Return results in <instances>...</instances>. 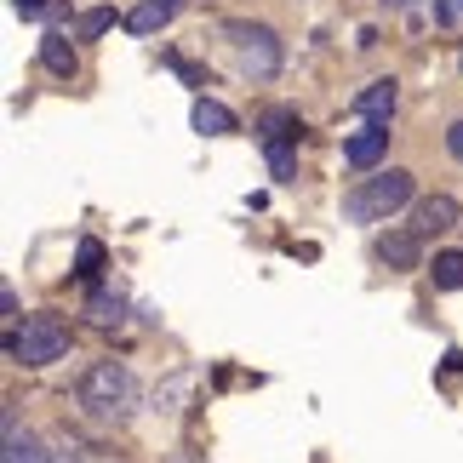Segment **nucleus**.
Masks as SVG:
<instances>
[{
	"label": "nucleus",
	"mask_w": 463,
	"mask_h": 463,
	"mask_svg": "<svg viewBox=\"0 0 463 463\" xmlns=\"http://www.w3.org/2000/svg\"><path fill=\"white\" fill-rule=\"evenodd\" d=\"M12 361H24V366H52V361H63L69 354V326L58 315H29L24 326L12 332Z\"/></svg>",
	"instance_id": "7ed1b4c3"
},
{
	"label": "nucleus",
	"mask_w": 463,
	"mask_h": 463,
	"mask_svg": "<svg viewBox=\"0 0 463 463\" xmlns=\"http://www.w3.org/2000/svg\"><path fill=\"white\" fill-rule=\"evenodd\" d=\"M172 463H194V458H189V452H184V458H172Z\"/></svg>",
	"instance_id": "5701e85b"
},
{
	"label": "nucleus",
	"mask_w": 463,
	"mask_h": 463,
	"mask_svg": "<svg viewBox=\"0 0 463 463\" xmlns=\"http://www.w3.org/2000/svg\"><path fill=\"white\" fill-rule=\"evenodd\" d=\"M395 103H401V86H395V80H372L366 92L354 98V115H361V120H383V127H389Z\"/></svg>",
	"instance_id": "1a4fd4ad"
},
{
	"label": "nucleus",
	"mask_w": 463,
	"mask_h": 463,
	"mask_svg": "<svg viewBox=\"0 0 463 463\" xmlns=\"http://www.w3.org/2000/svg\"><path fill=\"white\" fill-rule=\"evenodd\" d=\"M41 69H46V75H58V80L75 75V46H69L63 29H46L41 34Z\"/></svg>",
	"instance_id": "9d476101"
},
{
	"label": "nucleus",
	"mask_w": 463,
	"mask_h": 463,
	"mask_svg": "<svg viewBox=\"0 0 463 463\" xmlns=\"http://www.w3.org/2000/svg\"><path fill=\"white\" fill-rule=\"evenodd\" d=\"M263 155H269L275 184H292V172H298V132L292 137H263Z\"/></svg>",
	"instance_id": "ddd939ff"
},
{
	"label": "nucleus",
	"mask_w": 463,
	"mask_h": 463,
	"mask_svg": "<svg viewBox=\"0 0 463 463\" xmlns=\"http://www.w3.org/2000/svg\"><path fill=\"white\" fill-rule=\"evenodd\" d=\"M458 63H463V58H458Z\"/></svg>",
	"instance_id": "393cba45"
},
{
	"label": "nucleus",
	"mask_w": 463,
	"mask_h": 463,
	"mask_svg": "<svg viewBox=\"0 0 463 463\" xmlns=\"http://www.w3.org/2000/svg\"><path fill=\"white\" fill-rule=\"evenodd\" d=\"M75 401H80V412L92 423L115 430V423H127L132 406H137V378L127 372V361H92L80 389H75Z\"/></svg>",
	"instance_id": "f257e3e1"
},
{
	"label": "nucleus",
	"mask_w": 463,
	"mask_h": 463,
	"mask_svg": "<svg viewBox=\"0 0 463 463\" xmlns=\"http://www.w3.org/2000/svg\"><path fill=\"white\" fill-rule=\"evenodd\" d=\"M447 149H452V160H463V120H458V127H447Z\"/></svg>",
	"instance_id": "aec40b11"
},
{
	"label": "nucleus",
	"mask_w": 463,
	"mask_h": 463,
	"mask_svg": "<svg viewBox=\"0 0 463 463\" xmlns=\"http://www.w3.org/2000/svg\"><path fill=\"white\" fill-rule=\"evenodd\" d=\"M0 309H6V320H17V292L12 287H0Z\"/></svg>",
	"instance_id": "412c9836"
},
{
	"label": "nucleus",
	"mask_w": 463,
	"mask_h": 463,
	"mask_svg": "<svg viewBox=\"0 0 463 463\" xmlns=\"http://www.w3.org/2000/svg\"><path fill=\"white\" fill-rule=\"evenodd\" d=\"M378 263H389V269H418V258H423V235L418 229H389V235H378Z\"/></svg>",
	"instance_id": "423d86ee"
},
{
	"label": "nucleus",
	"mask_w": 463,
	"mask_h": 463,
	"mask_svg": "<svg viewBox=\"0 0 463 463\" xmlns=\"http://www.w3.org/2000/svg\"><path fill=\"white\" fill-rule=\"evenodd\" d=\"M383 149H389V127H383V120H366V132H354L349 144H344V166L372 172L383 160Z\"/></svg>",
	"instance_id": "39448f33"
},
{
	"label": "nucleus",
	"mask_w": 463,
	"mask_h": 463,
	"mask_svg": "<svg viewBox=\"0 0 463 463\" xmlns=\"http://www.w3.org/2000/svg\"><path fill=\"white\" fill-rule=\"evenodd\" d=\"M109 24H115V12L109 6H92L80 17V41H98V34H109Z\"/></svg>",
	"instance_id": "6ab92c4d"
},
{
	"label": "nucleus",
	"mask_w": 463,
	"mask_h": 463,
	"mask_svg": "<svg viewBox=\"0 0 463 463\" xmlns=\"http://www.w3.org/2000/svg\"><path fill=\"white\" fill-rule=\"evenodd\" d=\"M383 6H395V12H406V6H418V0H383Z\"/></svg>",
	"instance_id": "4be33fe9"
},
{
	"label": "nucleus",
	"mask_w": 463,
	"mask_h": 463,
	"mask_svg": "<svg viewBox=\"0 0 463 463\" xmlns=\"http://www.w3.org/2000/svg\"><path fill=\"white\" fill-rule=\"evenodd\" d=\"M6 463H52V452L34 435H17V423L6 418Z\"/></svg>",
	"instance_id": "4468645a"
},
{
	"label": "nucleus",
	"mask_w": 463,
	"mask_h": 463,
	"mask_svg": "<svg viewBox=\"0 0 463 463\" xmlns=\"http://www.w3.org/2000/svg\"><path fill=\"white\" fill-rule=\"evenodd\" d=\"M172 17H177V0H144V6L127 12V29L132 34H155V29H166Z\"/></svg>",
	"instance_id": "9b49d317"
},
{
	"label": "nucleus",
	"mask_w": 463,
	"mask_h": 463,
	"mask_svg": "<svg viewBox=\"0 0 463 463\" xmlns=\"http://www.w3.org/2000/svg\"><path fill=\"white\" fill-rule=\"evenodd\" d=\"M223 41L235 46V63L252 80H275L280 75V34L263 24H223Z\"/></svg>",
	"instance_id": "20e7f679"
},
{
	"label": "nucleus",
	"mask_w": 463,
	"mask_h": 463,
	"mask_svg": "<svg viewBox=\"0 0 463 463\" xmlns=\"http://www.w3.org/2000/svg\"><path fill=\"white\" fill-rule=\"evenodd\" d=\"M189 389H194V372H172V378L155 389V412H177V406L189 401Z\"/></svg>",
	"instance_id": "2eb2a0df"
},
{
	"label": "nucleus",
	"mask_w": 463,
	"mask_h": 463,
	"mask_svg": "<svg viewBox=\"0 0 463 463\" xmlns=\"http://www.w3.org/2000/svg\"><path fill=\"white\" fill-rule=\"evenodd\" d=\"M412 194H418L412 172L389 166V172L366 177L361 189H349V194H344V218H354V223H378V218H389V212H401L406 201H412Z\"/></svg>",
	"instance_id": "f03ea898"
},
{
	"label": "nucleus",
	"mask_w": 463,
	"mask_h": 463,
	"mask_svg": "<svg viewBox=\"0 0 463 463\" xmlns=\"http://www.w3.org/2000/svg\"><path fill=\"white\" fill-rule=\"evenodd\" d=\"M435 287L440 292H463V252H435Z\"/></svg>",
	"instance_id": "dca6fc26"
},
{
	"label": "nucleus",
	"mask_w": 463,
	"mask_h": 463,
	"mask_svg": "<svg viewBox=\"0 0 463 463\" xmlns=\"http://www.w3.org/2000/svg\"><path fill=\"white\" fill-rule=\"evenodd\" d=\"M98 269H103V241H80L75 246V275L80 280H98Z\"/></svg>",
	"instance_id": "f3484780"
},
{
	"label": "nucleus",
	"mask_w": 463,
	"mask_h": 463,
	"mask_svg": "<svg viewBox=\"0 0 463 463\" xmlns=\"http://www.w3.org/2000/svg\"><path fill=\"white\" fill-rule=\"evenodd\" d=\"M189 120H194V132H201V137H229V132H241V120H235V109H223L218 98H194V109H189Z\"/></svg>",
	"instance_id": "0eeeda50"
},
{
	"label": "nucleus",
	"mask_w": 463,
	"mask_h": 463,
	"mask_svg": "<svg viewBox=\"0 0 463 463\" xmlns=\"http://www.w3.org/2000/svg\"><path fill=\"white\" fill-rule=\"evenodd\" d=\"M86 320H92V326H120V320H127V298L120 292H109V287H98L92 298H86Z\"/></svg>",
	"instance_id": "f8f14e48"
},
{
	"label": "nucleus",
	"mask_w": 463,
	"mask_h": 463,
	"mask_svg": "<svg viewBox=\"0 0 463 463\" xmlns=\"http://www.w3.org/2000/svg\"><path fill=\"white\" fill-rule=\"evenodd\" d=\"M452 223H458V201H452V194H430V201H418V212H412V229L423 241L440 235V229H452Z\"/></svg>",
	"instance_id": "6e6552de"
},
{
	"label": "nucleus",
	"mask_w": 463,
	"mask_h": 463,
	"mask_svg": "<svg viewBox=\"0 0 463 463\" xmlns=\"http://www.w3.org/2000/svg\"><path fill=\"white\" fill-rule=\"evenodd\" d=\"M458 6H463V0H458Z\"/></svg>",
	"instance_id": "b1692460"
},
{
	"label": "nucleus",
	"mask_w": 463,
	"mask_h": 463,
	"mask_svg": "<svg viewBox=\"0 0 463 463\" xmlns=\"http://www.w3.org/2000/svg\"><path fill=\"white\" fill-rule=\"evenodd\" d=\"M17 17H46V24H63V0H12Z\"/></svg>",
	"instance_id": "a211bd4d"
}]
</instances>
